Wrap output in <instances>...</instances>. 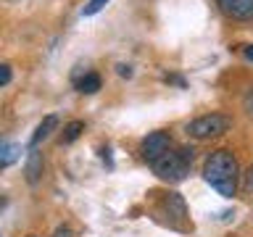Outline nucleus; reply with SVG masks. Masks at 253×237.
I'll use <instances>...</instances> for the list:
<instances>
[{"label": "nucleus", "instance_id": "6ab92c4d", "mask_svg": "<svg viewBox=\"0 0 253 237\" xmlns=\"http://www.w3.org/2000/svg\"><path fill=\"white\" fill-rule=\"evenodd\" d=\"M53 237H74V232H71L69 227H58V229H55V235H53Z\"/></svg>", "mask_w": 253, "mask_h": 237}, {"label": "nucleus", "instance_id": "f03ea898", "mask_svg": "<svg viewBox=\"0 0 253 237\" xmlns=\"http://www.w3.org/2000/svg\"><path fill=\"white\" fill-rule=\"evenodd\" d=\"M193 166V148H179V150H166L161 158H156L150 163V169L158 179L164 182H185Z\"/></svg>", "mask_w": 253, "mask_h": 237}, {"label": "nucleus", "instance_id": "39448f33", "mask_svg": "<svg viewBox=\"0 0 253 237\" xmlns=\"http://www.w3.org/2000/svg\"><path fill=\"white\" fill-rule=\"evenodd\" d=\"M166 150H171V137L169 132H150L140 145V153H142V161L153 163L156 158H161Z\"/></svg>", "mask_w": 253, "mask_h": 237}, {"label": "nucleus", "instance_id": "1a4fd4ad", "mask_svg": "<svg viewBox=\"0 0 253 237\" xmlns=\"http://www.w3.org/2000/svg\"><path fill=\"white\" fill-rule=\"evenodd\" d=\"M74 87L82 95H95L103 87V79H100V74H95V71H84V77L74 79Z\"/></svg>", "mask_w": 253, "mask_h": 237}, {"label": "nucleus", "instance_id": "ddd939ff", "mask_svg": "<svg viewBox=\"0 0 253 237\" xmlns=\"http://www.w3.org/2000/svg\"><path fill=\"white\" fill-rule=\"evenodd\" d=\"M11 79H13V69L8 63H0V87L11 84Z\"/></svg>", "mask_w": 253, "mask_h": 237}, {"label": "nucleus", "instance_id": "9d476101", "mask_svg": "<svg viewBox=\"0 0 253 237\" xmlns=\"http://www.w3.org/2000/svg\"><path fill=\"white\" fill-rule=\"evenodd\" d=\"M82 132H84V121H79V118L69 121L66 126H63V132H61V145H71V142H77L79 137H82Z\"/></svg>", "mask_w": 253, "mask_h": 237}, {"label": "nucleus", "instance_id": "f257e3e1", "mask_svg": "<svg viewBox=\"0 0 253 237\" xmlns=\"http://www.w3.org/2000/svg\"><path fill=\"white\" fill-rule=\"evenodd\" d=\"M203 179L216 190L221 198H235L237 193V179H240V166H237V158L232 150L219 148L209 153L203 163Z\"/></svg>", "mask_w": 253, "mask_h": 237}, {"label": "nucleus", "instance_id": "0eeeda50", "mask_svg": "<svg viewBox=\"0 0 253 237\" xmlns=\"http://www.w3.org/2000/svg\"><path fill=\"white\" fill-rule=\"evenodd\" d=\"M42 169H45V158L42 153L35 148V150H29V158H27V166H24V174H27V182L32 187L37 185L40 179H42Z\"/></svg>", "mask_w": 253, "mask_h": 237}, {"label": "nucleus", "instance_id": "a211bd4d", "mask_svg": "<svg viewBox=\"0 0 253 237\" xmlns=\"http://www.w3.org/2000/svg\"><path fill=\"white\" fill-rule=\"evenodd\" d=\"M164 79H166V82H171V84H179V87H185V79H182V77H177V74H166Z\"/></svg>", "mask_w": 253, "mask_h": 237}, {"label": "nucleus", "instance_id": "dca6fc26", "mask_svg": "<svg viewBox=\"0 0 253 237\" xmlns=\"http://www.w3.org/2000/svg\"><path fill=\"white\" fill-rule=\"evenodd\" d=\"M243 106H245V111H248V114L253 116V87L248 92H245V98H243Z\"/></svg>", "mask_w": 253, "mask_h": 237}, {"label": "nucleus", "instance_id": "6e6552de", "mask_svg": "<svg viewBox=\"0 0 253 237\" xmlns=\"http://www.w3.org/2000/svg\"><path fill=\"white\" fill-rule=\"evenodd\" d=\"M55 126H58V116L55 114H50V116H45L42 121L37 124V129H35V134H32V140H29V150H35L42 140H47L50 134L55 132Z\"/></svg>", "mask_w": 253, "mask_h": 237}, {"label": "nucleus", "instance_id": "20e7f679", "mask_svg": "<svg viewBox=\"0 0 253 237\" xmlns=\"http://www.w3.org/2000/svg\"><path fill=\"white\" fill-rule=\"evenodd\" d=\"M229 126H232V118L227 114H206L187 124V134L195 140H213V137H221L224 132H229Z\"/></svg>", "mask_w": 253, "mask_h": 237}, {"label": "nucleus", "instance_id": "aec40b11", "mask_svg": "<svg viewBox=\"0 0 253 237\" xmlns=\"http://www.w3.org/2000/svg\"><path fill=\"white\" fill-rule=\"evenodd\" d=\"M243 58L248 61V63H253V45H245L243 47Z\"/></svg>", "mask_w": 253, "mask_h": 237}, {"label": "nucleus", "instance_id": "9b49d317", "mask_svg": "<svg viewBox=\"0 0 253 237\" xmlns=\"http://www.w3.org/2000/svg\"><path fill=\"white\" fill-rule=\"evenodd\" d=\"M21 158V145H13V142H5V148L0 150V169H8L11 163H16Z\"/></svg>", "mask_w": 253, "mask_h": 237}, {"label": "nucleus", "instance_id": "412c9836", "mask_svg": "<svg viewBox=\"0 0 253 237\" xmlns=\"http://www.w3.org/2000/svg\"><path fill=\"white\" fill-rule=\"evenodd\" d=\"M5 148V140H0V150H3Z\"/></svg>", "mask_w": 253, "mask_h": 237}, {"label": "nucleus", "instance_id": "f3484780", "mask_svg": "<svg viewBox=\"0 0 253 237\" xmlns=\"http://www.w3.org/2000/svg\"><path fill=\"white\" fill-rule=\"evenodd\" d=\"M100 158H103V163H106L108 169L114 166V158H111V148H100Z\"/></svg>", "mask_w": 253, "mask_h": 237}, {"label": "nucleus", "instance_id": "4468645a", "mask_svg": "<svg viewBox=\"0 0 253 237\" xmlns=\"http://www.w3.org/2000/svg\"><path fill=\"white\" fill-rule=\"evenodd\" d=\"M240 177H243V190L245 193H253V163L245 169V174H240Z\"/></svg>", "mask_w": 253, "mask_h": 237}, {"label": "nucleus", "instance_id": "7ed1b4c3", "mask_svg": "<svg viewBox=\"0 0 253 237\" xmlns=\"http://www.w3.org/2000/svg\"><path fill=\"white\" fill-rule=\"evenodd\" d=\"M158 216H164L161 221L169 229L177 232H193V221L187 216V203L179 193H164L158 200Z\"/></svg>", "mask_w": 253, "mask_h": 237}, {"label": "nucleus", "instance_id": "423d86ee", "mask_svg": "<svg viewBox=\"0 0 253 237\" xmlns=\"http://www.w3.org/2000/svg\"><path fill=\"white\" fill-rule=\"evenodd\" d=\"M216 5L235 21H253V0H216Z\"/></svg>", "mask_w": 253, "mask_h": 237}, {"label": "nucleus", "instance_id": "f8f14e48", "mask_svg": "<svg viewBox=\"0 0 253 237\" xmlns=\"http://www.w3.org/2000/svg\"><path fill=\"white\" fill-rule=\"evenodd\" d=\"M108 0H90L84 8H82V16H95L98 11H103V5H106Z\"/></svg>", "mask_w": 253, "mask_h": 237}, {"label": "nucleus", "instance_id": "2eb2a0df", "mask_svg": "<svg viewBox=\"0 0 253 237\" xmlns=\"http://www.w3.org/2000/svg\"><path fill=\"white\" fill-rule=\"evenodd\" d=\"M116 74L122 77V79H132L134 71H132V66H126V63H119V66H116Z\"/></svg>", "mask_w": 253, "mask_h": 237}]
</instances>
